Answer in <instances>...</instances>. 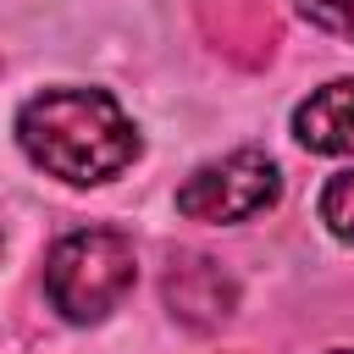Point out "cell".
Masks as SVG:
<instances>
[{"instance_id":"6da1fadb","label":"cell","mask_w":354,"mask_h":354,"mask_svg":"<svg viewBox=\"0 0 354 354\" xmlns=\"http://www.w3.org/2000/svg\"><path fill=\"white\" fill-rule=\"evenodd\" d=\"M17 144L61 183H111L138 160V127L105 88H44L17 111Z\"/></svg>"},{"instance_id":"7a4b0ae2","label":"cell","mask_w":354,"mask_h":354,"mask_svg":"<svg viewBox=\"0 0 354 354\" xmlns=\"http://www.w3.org/2000/svg\"><path fill=\"white\" fill-rule=\"evenodd\" d=\"M138 282V254L116 227H83L66 232L44 254V293L72 326L105 321Z\"/></svg>"},{"instance_id":"3957f363","label":"cell","mask_w":354,"mask_h":354,"mask_svg":"<svg viewBox=\"0 0 354 354\" xmlns=\"http://www.w3.org/2000/svg\"><path fill=\"white\" fill-rule=\"evenodd\" d=\"M282 199V171L266 149H232L221 160H205L183 188H177V210L188 221H249L260 210H271Z\"/></svg>"},{"instance_id":"277c9868","label":"cell","mask_w":354,"mask_h":354,"mask_svg":"<svg viewBox=\"0 0 354 354\" xmlns=\"http://www.w3.org/2000/svg\"><path fill=\"white\" fill-rule=\"evenodd\" d=\"M166 304H171V315L188 321V326H221V321L232 315V304H238V288H232V277H227L216 260H205V254H177L171 271H166Z\"/></svg>"},{"instance_id":"5b68a950","label":"cell","mask_w":354,"mask_h":354,"mask_svg":"<svg viewBox=\"0 0 354 354\" xmlns=\"http://www.w3.org/2000/svg\"><path fill=\"white\" fill-rule=\"evenodd\" d=\"M293 138L310 155H354V77L315 88L293 111Z\"/></svg>"},{"instance_id":"8992f818","label":"cell","mask_w":354,"mask_h":354,"mask_svg":"<svg viewBox=\"0 0 354 354\" xmlns=\"http://www.w3.org/2000/svg\"><path fill=\"white\" fill-rule=\"evenodd\" d=\"M315 210H321V221H326V232H332V238L354 243V166L326 177V188H321V205H315Z\"/></svg>"},{"instance_id":"52a82bcc","label":"cell","mask_w":354,"mask_h":354,"mask_svg":"<svg viewBox=\"0 0 354 354\" xmlns=\"http://www.w3.org/2000/svg\"><path fill=\"white\" fill-rule=\"evenodd\" d=\"M299 17H310L315 28L354 44V0H299Z\"/></svg>"},{"instance_id":"ba28073f","label":"cell","mask_w":354,"mask_h":354,"mask_svg":"<svg viewBox=\"0 0 354 354\" xmlns=\"http://www.w3.org/2000/svg\"><path fill=\"white\" fill-rule=\"evenodd\" d=\"M332 354H354V348H332Z\"/></svg>"}]
</instances>
